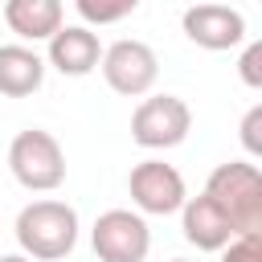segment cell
Returning <instances> with one entry per match:
<instances>
[{"label":"cell","instance_id":"cell-11","mask_svg":"<svg viewBox=\"0 0 262 262\" xmlns=\"http://www.w3.org/2000/svg\"><path fill=\"white\" fill-rule=\"evenodd\" d=\"M45 82V57L29 45H0V94L29 98Z\"/></svg>","mask_w":262,"mask_h":262},{"label":"cell","instance_id":"cell-16","mask_svg":"<svg viewBox=\"0 0 262 262\" xmlns=\"http://www.w3.org/2000/svg\"><path fill=\"white\" fill-rule=\"evenodd\" d=\"M242 143L250 151V164L262 156V106H250L246 119H242Z\"/></svg>","mask_w":262,"mask_h":262},{"label":"cell","instance_id":"cell-7","mask_svg":"<svg viewBox=\"0 0 262 262\" xmlns=\"http://www.w3.org/2000/svg\"><path fill=\"white\" fill-rule=\"evenodd\" d=\"M127 192H131L139 217H143V213L168 217V213H180L184 201H188L184 176H180L172 164H164V160H143V164H135L131 176H127Z\"/></svg>","mask_w":262,"mask_h":262},{"label":"cell","instance_id":"cell-14","mask_svg":"<svg viewBox=\"0 0 262 262\" xmlns=\"http://www.w3.org/2000/svg\"><path fill=\"white\" fill-rule=\"evenodd\" d=\"M221 262H262V233L233 237V242L221 250Z\"/></svg>","mask_w":262,"mask_h":262},{"label":"cell","instance_id":"cell-12","mask_svg":"<svg viewBox=\"0 0 262 262\" xmlns=\"http://www.w3.org/2000/svg\"><path fill=\"white\" fill-rule=\"evenodd\" d=\"M66 20L61 0H8L4 4V25L25 37V41H49Z\"/></svg>","mask_w":262,"mask_h":262},{"label":"cell","instance_id":"cell-9","mask_svg":"<svg viewBox=\"0 0 262 262\" xmlns=\"http://www.w3.org/2000/svg\"><path fill=\"white\" fill-rule=\"evenodd\" d=\"M45 61L66 74V78H86L90 70H98L102 61V41L98 33H90L86 25H61L53 37H49V53Z\"/></svg>","mask_w":262,"mask_h":262},{"label":"cell","instance_id":"cell-10","mask_svg":"<svg viewBox=\"0 0 262 262\" xmlns=\"http://www.w3.org/2000/svg\"><path fill=\"white\" fill-rule=\"evenodd\" d=\"M180 229H184V242L205 250V254H221L229 242H233V225L225 221V213L201 192V196H188L184 209H180Z\"/></svg>","mask_w":262,"mask_h":262},{"label":"cell","instance_id":"cell-1","mask_svg":"<svg viewBox=\"0 0 262 262\" xmlns=\"http://www.w3.org/2000/svg\"><path fill=\"white\" fill-rule=\"evenodd\" d=\"M205 196L225 213L233 225V237L262 233V172L250 160H229L217 164L205 180Z\"/></svg>","mask_w":262,"mask_h":262},{"label":"cell","instance_id":"cell-4","mask_svg":"<svg viewBox=\"0 0 262 262\" xmlns=\"http://www.w3.org/2000/svg\"><path fill=\"white\" fill-rule=\"evenodd\" d=\"M188 127H192V111L176 94H151L131 115V139L147 151H164V147L184 143Z\"/></svg>","mask_w":262,"mask_h":262},{"label":"cell","instance_id":"cell-8","mask_svg":"<svg viewBox=\"0 0 262 262\" xmlns=\"http://www.w3.org/2000/svg\"><path fill=\"white\" fill-rule=\"evenodd\" d=\"M180 25H184V37L192 45L213 49V53L246 41V16L229 4H192V8H184Z\"/></svg>","mask_w":262,"mask_h":262},{"label":"cell","instance_id":"cell-17","mask_svg":"<svg viewBox=\"0 0 262 262\" xmlns=\"http://www.w3.org/2000/svg\"><path fill=\"white\" fill-rule=\"evenodd\" d=\"M0 262H29L25 254H0Z\"/></svg>","mask_w":262,"mask_h":262},{"label":"cell","instance_id":"cell-6","mask_svg":"<svg viewBox=\"0 0 262 262\" xmlns=\"http://www.w3.org/2000/svg\"><path fill=\"white\" fill-rule=\"evenodd\" d=\"M90 246L98 262H143L151 250V229L131 209H106L90 229Z\"/></svg>","mask_w":262,"mask_h":262},{"label":"cell","instance_id":"cell-3","mask_svg":"<svg viewBox=\"0 0 262 262\" xmlns=\"http://www.w3.org/2000/svg\"><path fill=\"white\" fill-rule=\"evenodd\" d=\"M8 168H12V176H16L20 188H29V192H53L66 180V151H61V143L49 131L29 127V131H20L8 143Z\"/></svg>","mask_w":262,"mask_h":262},{"label":"cell","instance_id":"cell-2","mask_svg":"<svg viewBox=\"0 0 262 262\" xmlns=\"http://www.w3.org/2000/svg\"><path fill=\"white\" fill-rule=\"evenodd\" d=\"M16 242L29 262H61L78 246V213L66 201H29L16 213Z\"/></svg>","mask_w":262,"mask_h":262},{"label":"cell","instance_id":"cell-13","mask_svg":"<svg viewBox=\"0 0 262 262\" xmlns=\"http://www.w3.org/2000/svg\"><path fill=\"white\" fill-rule=\"evenodd\" d=\"M135 12V0H119V4H94V0H78V16L86 25H115L123 16Z\"/></svg>","mask_w":262,"mask_h":262},{"label":"cell","instance_id":"cell-18","mask_svg":"<svg viewBox=\"0 0 262 262\" xmlns=\"http://www.w3.org/2000/svg\"><path fill=\"white\" fill-rule=\"evenodd\" d=\"M172 262H188V258H172Z\"/></svg>","mask_w":262,"mask_h":262},{"label":"cell","instance_id":"cell-15","mask_svg":"<svg viewBox=\"0 0 262 262\" xmlns=\"http://www.w3.org/2000/svg\"><path fill=\"white\" fill-rule=\"evenodd\" d=\"M237 74H242V82L250 90H262V41H250L246 45V53L237 61Z\"/></svg>","mask_w":262,"mask_h":262},{"label":"cell","instance_id":"cell-5","mask_svg":"<svg viewBox=\"0 0 262 262\" xmlns=\"http://www.w3.org/2000/svg\"><path fill=\"white\" fill-rule=\"evenodd\" d=\"M98 70H102V78H106V86H111L115 94H123V98H143V94L156 86V78H160V57H156L151 45L123 37V41H115V45L102 49Z\"/></svg>","mask_w":262,"mask_h":262}]
</instances>
